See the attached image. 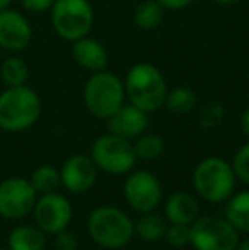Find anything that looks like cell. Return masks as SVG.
Returning a JSON list of instances; mask_svg holds the SVG:
<instances>
[{"instance_id":"e575fe53","label":"cell","mask_w":249,"mask_h":250,"mask_svg":"<svg viewBox=\"0 0 249 250\" xmlns=\"http://www.w3.org/2000/svg\"><path fill=\"white\" fill-rule=\"evenodd\" d=\"M91 250H104V249H101V247H99V249H91Z\"/></svg>"},{"instance_id":"d4e9b609","label":"cell","mask_w":249,"mask_h":250,"mask_svg":"<svg viewBox=\"0 0 249 250\" xmlns=\"http://www.w3.org/2000/svg\"><path fill=\"white\" fill-rule=\"evenodd\" d=\"M164 240L167 242V245L174 249H183L188 247L189 240H191V230L189 225H180V223H169L167 225L166 235Z\"/></svg>"},{"instance_id":"83f0119b","label":"cell","mask_w":249,"mask_h":250,"mask_svg":"<svg viewBox=\"0 0 249 250\" xmlns=\"http://www.w3.org/2000/svg\"><path fill=\"white\" fill-rule=\"evenodd\" d=\"M55 250H77L79 249V240L73 233L63 230L55 235Z\"/></svg>"},{"instance_id":"ba28073f","label":"cell","mask_w":249,"mask_h":250,"mask_svg":"<svg viewBox=\"0 0 249 250\" xmlns=\"http://www.w3.org/2000/svg\"><path fill=\"white\" fill-rule=\"evenodd\" d=\"M191 245L195 250H236L241 237L239 231L224 216L206 214L198 216L191 225Z\"/></svg>"},{"instance_id":"4316f807","label":"cell","mask_w":249,"mask_h":250,"mask_svg":"<svg viewBox=\"0 0 249 250\" xmlns=\"http://www.w3.org/2000/svg\"><path fill=\"white\" fill-rule=\"evenodd\" d=\"M224 119V107L217 102L205 105V107L200 111V125L203 128H215L220 125V121Z\"/></svg>"},{"instance_id":"d590c367","label":"cell","mask_w":249,"mask_h":250,"mask_svg":"<svg viewBox=\"0 0 249 250\" xmlns=\"http://www.w3.org/2000/svg\"><path fill=\"white\" fill-rule=\"evenodd\" d=\"M0 250H9V249H0Z\"/></svg>"},{"instance_id":"f1b7e54d","label":"cell","mask_w":249,"mask_h":250,"mask_svg":"<svg viewBox=\"0 0 249 250\" xmlns=\"http://www.w3.org/2000/svg\"><path fill=\"white\" fill-rule=\"evenodd\" d=\"M55 0H21V5L27 12H46L53 7Z\"/></svg>"},{"instance_id":"ffe728a7","label":"cell","mask_w":249,"mask_h":250,"mask_svg":"<svg viewBox=\"0 0 249 250\" xmlns=\"http://www.w3.org/2000/svg\"><path fill=\"white\" fill-rule=\"evenodd\" d=\"M164 7L157 0H143L133 10V24L142 31H154L162 24Z\"/></svg>"},{"instance_id":"484cf974","label":"cell","mask_w":249,"mask_h":250,"mask_svg":"<svg viewBox=\"0 0 249 250\" xmlns=\"http://www.w3.org/2000/svg\"><path fill=\"white\" fill-rule=\"evenodd\" d=\"M230 164H232L237 181L249 186V142L234 153V158Z\"/></svg>"},{"instance_id":"8fae6325","label":"cell","mask_w":249,"mask_h":250,"mask_svg":"<svg viewBox=\"0 0 249 250\" xmlns=\"http://www.w3.org/2000/svg\"><path fill=\"white\" fill-rule=\"evenodd\" d=\"M34 223L46 235H57L67 230L72 221L73 208L72 203L60 192L41 194L33 208Z\"/></svg>"},{"instance_id":"1f68e13d","label":"cell","mask_w":249,"mask_h":250,"mask_svg":"<svg viewBox=\"0 0 249 250\" xmlns=\"http://www.w3.org/2000/svg\"><path fill=\"white\" fill-rule=\"evenodd\" d=\"M236 250H249V237L246 238H241L239 244H237Z\"/></svg>"},{"instance_id":"f546056e","label":"cell","mask_w":249,"mask_h":250,"mask_svg":"<svg viewBox=\"0 0 249 250\" xmlns=\"http://www.w3.org/2000/svg\"><path fill=\"white\" fill-rule=\"evenodd\" d=\"M166 10H181L191 5L195 0H157Z\"/></svg>"},{"instance_id":"52a82bcc","label":"cell","mask_w":249,"mask_h":250,"mask_svg":"<svg viewBox=\"0 0 249 250\" xmlns=\"http://www.w3.org/2000/svg\"><path fill=\"white\" fill-rule=\"evenodd\" d=\"M51 26L65 41L89 36L94 26V9L89 0H55L51 7Z\"/></svg>"},{"instance_id":"9c48e42d","label":"cell","mask_w":249,"mask_h":250,"mask_svg":"<svg viewBox=\"0 0 249 250\" xmlns=\"http://www.w3.org/2000/svg\"><path fill=\"white\" fill-rule=\"evenodd\" d=\"M123 198L136 213L156 211L164 198L162 184L149 170H135L128 174L123 186Z\"/></svg>"},{"instance_id":"e0dca14e","label":"cell","mask_w":249,"mask_h":250,"mask_svg":"<svg viewBox=\"0 0 249 250\" xmlns=\"http://www.w3.org/2000/svg\"><path fill=\"white\" fill-rule=\"evenodd\" d=\"M9 250H45L46 233L36 225H21L9 235Z\"/></svg>"},{"instance_id":"d6a6232c","label":"cell","mask_w":249,"mask_h":250,"mask_svg":"<svg viewBox=\"0 0 249 250\" xmlns=\"http://www.w3.org/2000/svg\"><path fill=\"white\" fill-rule=\"evenodd\" d=\"M217 3H220V5H234V3H237L239 0H215Z\"/></svg>"},{"instance_id":"8992f818","label":"cell","mask_w":249,"mask_h":250,"mask_svg":"<svg viewBox=\"0 0 249 250\" xmlns=\"http://www.w3.org/2000/svg\"><path fill=\"white\" fill-rule=\"evenodd\" d=\"M91 158L101 172L110 175H125L133 170L136 155L132 140L106 133L94 140L91 145Z\"/></svg>"},{"instance_id":"cb8c5ba5","label":"cell","mask_w":249,"mask_h":250,"mask_svg":"<svg viewBox=\"0 0 249 250\" xmlns=\"http://www.w3.org/2000/svg\"><path fill=\"white\" fill-rule=\"evenodd\" d=\"M29 182L38 194H50L62 186L60 170L55 168L53 165H41L33 172Z\"/></svg>"},{"instance_id":"5b68a950","label":"cell","mask_w":249,"mask_h":250,"mask_svg":"<svg viewBox=\"0 0 249 250\" xmlns=\"http://www.w3.org/2000/svg\"><path fill=\"white\" fill-rule=\"evenodd\" d=\"M125 83L108 70L94 72L84 85L86 109L97 119H108L125 104Z\"/></svg>"},{"instance_id":"d6986e66","label":"cell","mask_w":249,"mask_h":250,"mask_svg":"<svg viewBox=\"0 0 249 250\" xmlns=\"http://www.w3.org/2000/svg\"><path fill=\"white\" fill-rule=\"evenodd\" d=\"M167 220L160 216L156 211H149V213H142L136 221H133V228H135V235L143 240L145 244H157V242L164 240V235L167 230Z\"/></svg>"},{"instance_id":"603a6c76","label":"cell","mask_w":249,"mask_h":250,"mask_svg":"<svg viewBox=\"0 0 249 250\" xmlns=\"http://www.w3.org/2000/svg\"><path fill=\"white\" fill-rule=\"evenodd\" d=\"M133 148H135L136 160L152 162L162 157L164 150H166V142L162 136L156 135V133H143L138 138H135Z\"/></svg>"},{"instance_id":"836d02e7","label":"cell","mask_w":249,"mask_h":250,"mask_svg":"<svg viewBox=\"0 0 249 250\" xmlns=\"http://www.w3.org/2000/svg\"><path fill=\"white\" fill-rule=\"evenodd\" d=\"M14 0H0V10H3V9H9L10 7V3H12Z\"/></svg>"},{"instance_id":"4fadbf2b","label":"cell","mask_w":249,"mask_h":250,"mask_svg":"<svg viewBox=\"0 0 249 250\" xmlns=\"http://www.w3.org/2000/svg\"><path fill=\"white\" fill-rule=\"evenodd\" d=\"M33 40V27L26 16L14 9L0 10V48L10 53L26 50Z\"/></svg>"},{"instance_id":"7402d4cb","label":"cell","mask_w":249,"mask_h":250,"mask_svg":"<svg viewBox=\"0 0 249 250\" xmlns=\"http://www.w3.org/2000/svg\"><path fill=\"white\" fill-rule=\"evenodd\" d=\"M0 79L5 83V87L26 85L29 79V66L19 56H7L0 63Z\"/></svg>"},{"instance_id":"2e32d148","label":"cell","mask_w":249,"mask_h":250,"mask_svg":"<svg viewBox=\"0 0 249 250\" xmlns=\"http://www.w3.org/2000/svg\"><path fill=\"white\" fill-rule=\"evenodd\" d=\"M200 216V203L195 194L176 191L164 203V218L167 223L191 225Z\"/></svg>"},{"instance_id":"7a4b0ae2","label":"cell","mask_w":249,"mask_h":250,"mask_svg":"<svg viewBox=\"0 0 249 250\" xmlns=\"http://www.w3.org/2000/svg\"><path fill=\"white\" fill-rule=\"evenodd\" d=\"M87 233L97 247L120 250L135 237L133 220L116 206H97L87 218Z\"/></svg>"},{"instance_id":"7c38bea8","label":"cell","mask_w":249,"mask_h":250,"mask_svg":"<svg viewBox=\"0 0 249 250\" xmlns=\"http://www.w3.org/2000/svg\"><path fill=\"white\" fill-rule=\"evenodd\" d=\"M97 172L99 168L96 167L91 155L89 157L82 153L72 155L62 165V186L72 194H84L94 188L97 181Z\"/></svg>"},{"instance_id":"4dcf8cb0","label":"cell","mask_w":249,"mask_h":250,"mask_svg":"<svg viewBox=\"0 0 249 250\" xmlns=\"http://www.w3.org/2000/svg\"><path fill=\"white\" fill-rule=\"evenodd\" d=\"M239 126H241V131H243V135L249 138V107L244 109L243 114H241Z\"/></svg>"},{"instance_id":"44dd1931","label":"cell","mask_w":249,"mask_h":250,"mask_svg":"<svg viewBox=\"0 0 249 250\" xmlns=\"http://www.w3.org/2000/svg\"><path fill=\"white\" fill-rule=\"evenodd\" d=\"M196 101H198V97H196V92L191 87L180 85L167 90L164 107L173 112V114L183 116V114H189L196 107Z\"/></svg>"},{"instance_id":"ac0fdd59","label":"cell","mask_w":249,"mask_h":250,"mask_svg":"<svg viewBox=\"0 0 249 250\" xmlns=\"http://www.w3.org/2000/svg\"><path fill=\"white\" fill-rule=\"evenodd\" d=\"M224 218L239 233H249V189L232 192V196L226 201Z\"/></svg>"},{"instance_id":"30bf717a","label":"cell","mask_w":249,"mask_h":250,"mask_svg":"<svg viewBox=\"0 0 249 250\" xmlns=\"http://www.w3.org/2000/svg\"><path fill=\"white\" fill-rule=\"evenodd\" d=\"M38 192L27 179L10 177L0 182V216L5 220H21L33 213Z\"/></svg>"},{"instance_id":"277c9868","label":"cell","mask_w":249,"mask_h":250,"mask_svg":"<svg viewBox=\"0 0 249 250\" xmlns=\"http://www.w3.org/2000/svg\"><path fill=\"white\" fill-rule=\"evenodd\" d=\"M236 174L232 164L220 157L203 158L193 172V188L196 196L206 203H226L236 189Z\"/></svg>"},{"instance_id":"6da1fadb","label":"cell","mask_w":249,"mask_h":250,"mask_svg":"<svg viewBox=\"0 0 249 250\" xmlns=\"http://www.w3.org/2000/svg\"><path fill=\"white\" fill-rule=\"evenodd\" d=\"M125 94L130 104L147 114L164 107L167 96V82L162 72L152 63H136L128 70L125 80Z\"/></svg>"},{"instance_id":"9a60e30c","label":"cell","mask_w":249,"mask_h":250,"mask_svg":"<svg viewBox=\"0 0 249 250\" xmlns=\"http://www.w3.org/2000/svg\"><path fill=\"white\" fill-rule=\"evenodd\" d=\"M72 56L77 65L89 70L91 73L106 70L108 66V51L97 40L91 36H84L72 43Z\"/></svg>"},{"instance_id":"3957f363","label":"cell","mask_w":249,"mask_h":250,"mask_svg":"<svg viewBox=\"0 0 249 250\" xmlns=\"http://www.w3.org/2000/svg\"><path fill=\"white\" fill-rule=\"evenodd\" d=\"M41 116V99L29 85L7 87L0 94V129L21 133L38 123Z\"/></svg>"},{"instance_id":"5bb4252c","label":"cell","mask_w":249,"mask_h":250,"mask_svg":"<svg viewBox=\"0 0 249 250\" xmlns=\"http://www.w3.org/2000/svg\"><path fill=\"white\" fill-rule=\"evenodd\" d=\"M149 126V114L133 104H123L110 119L108 131L126 140H135L143 135Z\"/></svg>"}]
</instances>
